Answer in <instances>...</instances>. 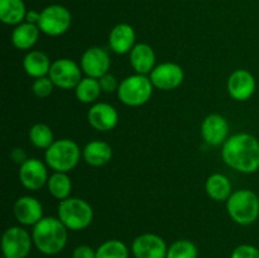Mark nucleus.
Segmentation results:
<instances>
[{
  "label": "nucleus",
  "mask_w": 259,
  "mask_h": 258,
  "mask_svg": "<svg viewBox=\"0 0 259 258\" xmlns=\"http://www.w3.org/2000/svg\"><path fill=\"white\" fill-rule=\"evenodd\" d=\"M223 161L240 174H254L259 169V141L249 133L230 136L223 144Z\"/></svg>",
  "instance_id": "nucleus-1"
},
{
  "label": "nucleus",
  "mask_w": 259,
  "mask_h": 258,
  "mask_svg": "<svg viewBox=\"0 0 259 258\" xmlns=\"http://www.w3.org/2000/svg\"><path fill=\"white\" fill-rule=\"evenodd\" d=\"M32 238L34 247L46 255H56L67 244L68 229L60 219L45 217L33 227Z\"/></svg>",
  "instance_id": "nucleus-2"
},
{
  "label": "nucleus",
  "mask_w": 259,
  "mask_h": 258,
  "mask_svg": "<svg viewBox=\"0 0 259 258\" xmlns=\"http://www.w3.org/2000/svg\"><path fill=\"white\" fill-rule=\"evenodd\" d=\"M58 219L68 230L80 232L90 227L94 222V209L86 200L72 197L60 201L57 209Z\"/></svg>",
  "instance_id": "nucleus-3"
},
{
  "label": "nucleus",
  "mask_w": 259,
  "mask_h": 258,
  "mask_svg": "<svg viewBox=\"0 0 259 258\" xmlns=\"http://www.w3.org/2000/svg\"><path fill=\"white\" fill-rule=\"evenodd\" d=\"M80 147L75 141L68 138L58 139L46 149L45 159L47 166L53 172H65L68 174L78 164L81 158Z\"/></svg>",
  "instance_id": "nucleus-4"
},
{
  "label": "nucleus",
  "mask_w": 259,
  "mask_h": 258,
  "mask_svg": "<svg viewBox=\"0 0 259 258\" xmlns=\"http://www.w3.org/2000/svg\"><path fill=\"white\" fill-rule=\"evenodd\" d=\"M227 210L237 224H253L259 217V195L248 189L235 190L227 200Z\"/></svg>",
  "instance_id": "nucleus-5"
},
{
  "label": "nucleus",
  "mask_w": 259,
  "mask_h": 258,
  "mask_svg": "<svg viewBox=\"0 0 259 258\" xmlns=\"http://www.w3.org/2000/svg\"><path fill=\"white\" fill-rule=\"evenodd\" d=\"M153 83L147 75L134 73L119 83L118 99L126 106L137 108L148 103L153 94Z\"/></svg>",
  "instance_id": "nucleus-6"
},
{
  "label": "nucleus",
  "mask_w": 259,
  "mask_h": 258,
  "mask_svg": "<svg viewBox=\"0 0 259 258\" xmlns=\"http://www.w3.org/2000/svg\"><path fill=\"white\" fill-rule=\"evenodd\" d=\"M72 17L67 8L62 5L53 4L40 12V19L38 23L40 32L51 37L62 35L70 29Z\"/></svg>",
  "instance_id": "nucleus-7"
},
{
  "label": "nucleus",
  "mask_w": 259,
  "mask_h": 258,
  "mask_svg": "<svg viewBox=\"0 0 259 258\" xmlns=\"http://www.w3.org/2000/svg\"><path fill=\"white\" fill-rule=\"evenodd\" d=\"M32 234L23 227L8 228L2 238V250L5 258H27L33 247Z\"/></svg>",
  "instance_id": "nucleus-8"
},
{
  "label": "nucleus",
  "mask_w": 259,
  "mask_h": 258,
  "mask_svg": "<svg viewBox=\"0 0 259 258\" xmlns=\"http://www.w3.org/2000/svg\"><path fill=\"white\" fill-rule=\"evenodd\" d=\"M81 66H78L75 61L70 58H58L53 61L48 76L55 83L56 88L62 90H71L77 86L82 76Z\"/></svg>",
  "instance_id": "nucleus-9"
},
{
  "label": "nucleus",
  "mask_w": 259,
  "mask_h": 258,
  "mask_svg": "<svg viewBox=\"0 0 259 258\" xmlns=\"http://www.w3.org/2000/svg\"><path fill=\"white\" fill-rule=\"evenodd\" d=\"M152 83L156 89L171 91L179 88L185 78V72L180 65L175 62H163L157 65L149 73Z\"/></svg>",
  "instance_id": "nucleus-10"
},
{
  "label": "nucleus",
  "mask_w": 259,
  "mask_h": 258,
  "mask_svg": "<svg viewBox=\"0 0 259 258\" xmlns=\"http://www.w3.org/2000/svg\"><path fill=\"white\" fill-rule=\"evenodd\" d=\"M50 179L47 166L38 158H28L19 168V181L27 190L38 191Z\"/></svg>",
  "instance_id": "nucleus-11"
},
{
  "label": "nucleus",
  "mask_w": 259,
  "mask_h": 258,
  "mask_svg": "<svg viewBox=\"0 0 259 258\" xmlns=\"http://www.w3.org/2000/svg\"><path fill=\"white\" fill-rule=\"evenodd\" d=\"M111 60L109 53L101 47H90L82 53L80 66L89 77L100 78L109 72Z\"/></svg>",
  "instance_id": "nucleus-12"
},
{
  "label": "nucleus",
  "mask_w": 259,
  "mask_h": 258,
  "mask_svg": "<svg viewBox=\"0 0 259 258\" xmlns=\"http://www.w3.org/2000/svg\"><path fill=\"white\" fill-rule=\"evenodd\" d=\"M167 250L168 247L163 238L153 233L138 235L132 244V253L136 258H166Z\"/></svg>",
  "instance_id": "nucleus-13"
},
{
  "label": "nucleus",
  "mask_w": 259,
  "mask_h": 258,
  "mask_svg": "<svg viewBox=\"0 0 259 258\" xmlns=\"http://www.w3.org/2000/svg\"><path fill=\"white\" fill-rule=\"evenodd\" d=\"M255 78L250 71L238 68L228 78V93L230 98L237 101H247L255 93Z\"/></svg>",
  "instance_id": "nucleus-14"
},
{
  "label": "nucleus",
  "mask_w": 259,
  "mask_h": 258,
  "mask_svg": "<svg viewBox=\"0 0 259 258\" xmlns=\"http://www.w3.org/2000/svg\"><path fill=\"white\" fill-rule=\"evenodd\" d=\"M202 139L209 146H223L229 138V123L220 114H210L201 123Z\"/></svg>",
  "instance_id": "nucleus-15"
},
{
  "label": "nucleus",
  "mask_w": 259,
  "mask_h": 258,
  "mask_svg": "<svg viewBox=\"0 0 259 258\" xmlns=\"http://www.w3.org/2000/svg\"><path fill=\"white\" fill-rule=\"evenodd\" d=\"M88 121L95 131L110 132L118 125V110L111 104L95 103L88 111Z\"/></svg>",
  "instance_id": "nucleus-16"
},
{
  "label": "nucleus",
  "mask_w": 259,
  "mask_h": 258,
  "mask_svg": "<svg viewBox=\"0 0 259 258\" xmlns=\"http://www.w3.org/2000/svg\"><path fill=\"white\" fill-rule=\"evenodd\" d=\"M15 219L24 227H34L43 219V206L34 196H22L14 202L13 206Z\"/></svg>",
  "instance_id": "nucleus-17"
},
{
  "label": "nucleus",
  "mask_w": 259,
  "mask_h": 258,
  "mask_svg": "<svg viewBox=\"0 0 259 258\" xmlns=\"http://www.w3.org/2000/svg\"><path fill=\"white\" fill-rule=\"evenodd\" d=\"M136 38V30L131 24L119 23L109 33V47L116 55H125L137 45Z\"/></svg>",
  "instance_id": "nucleus-18"
},
{
  "label": "nucleus",
  "mask_w": 259,
  "mask_h": 258,
  "mask_svg": "<svg viewBox=\"0 0 259 258\" xmlns=\"http://www.w3.org/2000/svg\"><path fill=\"white\" fill-rule=\"evenodd\" d=\"M129 62L136 73L148 75L156 67V53L148 43H137L129 52Z\"/></svg>",
  "instance_id": "nucleus-19"
},
{
  "label": "nucleus",
  "mask_w": 259,
  "mask_h": 258,
  "mask_svg": "<svg viewBox=\"0 0 259 258\" xmlns=\"http://www.w3.org/2000/svg\"><path fill=\"white\" fill-rule=\"evenodd\" d=\"M82 158L89 166H105L113 158V148L104 141H91L82 148Z\"/></svg>",
  "instance_id": "nucleus-20"
},
{
  "label": "nucleus",
  "mask_w": 259,
  "mask_h": 258,
  "mask_svg": "<svg viewBox=\"0 0 259 258\" xmlns=\"http://www.w3.org/2000/svg\"><path fill=\"white\" fill-rule=\"evenodd\" d=\"M40 29L37 24L23 22L15 25L12 33V42L17 50L29 51L39 39Z\"/></svg>",
  "instance_id": "nucleus-21"
},
{
  "label": "nucleus",
  "mask_w": 259,
  "mask_h": 258,
  "mask_svg": "<svg viewBox=\"0 0 259 258\" xmlns=\"http://www.w3.org/2000/svg\"><path fill=\"white\" fill-rule=\"evenodd\" d=\"M51 66H52V62H51L50 57L42 51H29L23 58V68H24L25 73L33 78L48 76Z\"/></svg>",
  "instance_id": "nucleus-22"
},
{
  "label": "nucleus",
  "mask_w": 259,
  "mask_h": 258,
  "mask_svg": "<svg viewBox=\"0 0 259 258\" xmlns=\"http://www.w3.org/2000/svg\"><path fill=\"white\" fill-rule=\"evenodd\" d=\"M205 190H206L207 196L218 202H227L230 195L233 194L232 182L223 174L210 175L205 182Z\"/></svg>",
  "instance_id": "nucleus-23"
},
{
  "label": "nucleus",
  "mask_w": 259,
  "mask_h": 258,
  "mask_svg": "<svg viewBox=\"0 0 259 258\" xmlns=\"http://www.w3.org/2000/svg\"><path fill=\"white\" fill-rule=\"evenodd\" d=\"M27 9L23 0H0V20L8 25H18L25 20Z\"/></svg>",
  "instance_id": "nucleus-24"
},
{
  "label": "nucleus",
  "mask_w": 259,
  "mask_h": 258,
  "mask_svg": "<svg viewBox=\"0 0 259 258\" xmlns=\"http://www.w3.org/2000/svg\"><path fill=\"white\" fill-rule=\"evenodd\" d=\"M47 189L51 196L55 197L56 200L68 199L72 191V182H71L68 174L65 172H53L50 176L47 182Z\"/></svg>",
  "instance_id": "nucleus-25"
},
{
  "label": "nucleus",
  "mask_w": 259,
  "mask_h": 258,
  "mask_svg": "<svg viewBox=\"0 0 259 258\" xmlns=\"http://www.w3.org/2000/svg\"><path fill=\"white\" fill-rule=\"evenodd\" d=\"M101 91L103 90H101L99 78L86 76V77L81 78V81L75 88V95L80 103L94 104L99 99Z\"/></svg>",
  "instance_id": "nucleus-26"
},
{
  "label": "nucleus",
  "mask_w": 259,
  "mask_h": 258,
  "mask_svg": "<svg viewBox=\"0 0 259 258\" xmlns=\"http://www.w3.org/2000/svg\"><path fill=\"white\" fill-rule=\"evenodd\" d=\"M29 142L38 149L50 148L51 144L55 142L53 132L50 125L45 123H37L30 126L29 129Z\"/></svg>",
  "instance_id": "nucleus-27"
},
{
  "label": "nucleus",
  "mask_w": 259,
  "mask_h": 258,
  "mask_svg": "<svg viewBox=\"0 0 259 258\" xmlns=\"http://www.w3.org/2000/svg\"><path fill=\"white\" fill-rule=\"evenodd\" d=\"M96 258H129V249L119 239H109L96 248Z\"/></svg>",
  "instance_id": "nucleus-28"
},
{
  "label": "nucleus",
  "mask_w": 259,
  "mask_h": 258,
  "mask_svg": "<svg viewBox=\"0 0 259 258\" xmlns=\"http://www.w3.org/2000/svg\"><path fill=\"white\" fill-rule=\"evenodd\" d=\"M199 249L196 244L189 239H179L172 243L167 250L166 258H197Z\"/></svg>",
  "instance_id": "nucleus-29"
},
{
  "label": "nucleus",
  "mask_w": 259,
  "mask_h": 258,
  "mask_svg": "<svg viewBox=\"0 0 259 258\" xmlns=\"http://www.w3.org/2000/svg\"><path fill=\"white\" fill-rule=\"evenodd\" d=\"M55 88V83L52 82L50 76H43V77L35 78L32 85V91L37 98L45 99L48 98L53 93V89Z\"/></svg>",
  "instance_id": "nucleus-30"
},
{
  "label": "nucleus",
  "mask_w": 259,
  "mask_h": 258,
  "mask_svg": "<svg viewBox=\"0 0 259 258\" xmlns=\"http://www.w3.org/2000/svg\"><path fill=\"white\" fill-rule=\"evenodd\" d=\"M230 258H259V249L252 244H240L233 250Z\"/></svg>",
  "instance_id": "nucleus-31"
},
{
  "label": "nucleus",
  "mask_w": 259,
  "mask_h": 258,
  "mask_svg": "<svg viewBox=\"0 0 259 258\" xmlns=\"http://www.w3.org/2000/svg\"><path fill=\"white\" fill-rule=\"evenodd\" d=\"M99 82H100L101 90H103L104 93H108V94L118 91L119 83H120V82H118V80H116L115 76L111 75V73H109V72L105 73L103 77L99 78Z\"/></svg>",
  "instance_id": "nucleus-32"
},
{
  "label": "nucleus",
  "mask_w": 259,
  "mask_h": 258,
  "mask_svg": "<svg viewBox=\"0 0 259 258\" xmlns=\"http://www.w3.org/2000/svg\"><path fill=\"white\" fill-rule=\"evenodd\" d=\"M72 258H96V249L88 244H81L73 249Z\"/></svg>",
  "instance_id": "nucleus-33"
},
{
  "label": "nucleus",
  "mask_w": 259,
  "mask_h": 258,
  "mask_svg": "<svg viewBox=\"0 0 259 258\" xmlns=\"http://www.w3.org/2000/svg\"><path fill=\"white\" fill-rule=\"evenodd\" d=\"M10 158L13 159L14 163L22 166V164L28 159L27 152L23 148H20V147H15V148H13L12 152H10Z\"/></svg>",
  "instance_id": "nucleus-34"
},
{
  "label": "nucleus",
  "mask_w": 259,
  "mask_h": 258,
  "mask_svg": "<svg viewBox=\"0 0 259 258\" xmlns=\"http://www.w3.org/2000/svg\"><path fill=\"white\" fill-rule=\"evenodd\" d=\"M39 19H40V13H38L37 10H29V12H27V15H25V22L38 25Z\"/></svg>",
  "instance_id": "nucleus-35"
}]
</instances>
